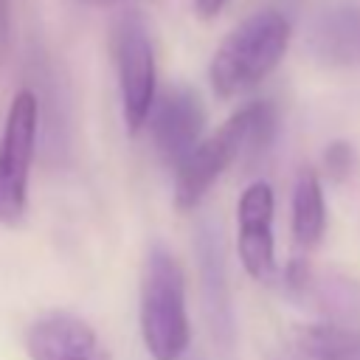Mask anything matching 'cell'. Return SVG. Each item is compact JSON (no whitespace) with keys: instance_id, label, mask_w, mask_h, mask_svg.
Returning a JSON list of instances; mask_svg holds the SVG:
<instances>
[{"instance_id":"obj_1","label":"cell","mask_w":360,"mask_h":360,"mask_svg":"<svg viewBox=\"0 0 360 360\" xmlns=\"http://www.w3.org/2000/svg\"><path fill=\"white\" fill-rule=\"evenodd\" d=\"M276 129V112L267 101H253L236 110L217 132L202 138L174 172V208L194 211L222 172L245 152H259Z\"/></svg>"},{"instance_id":"obj_4","label":"cell","mask_w":360,"mask_h":360,"mask_svg":"<svg viewBox=\"0 0 360 360\" xmlns=\"http://www.w3.org/2000/svg\"><path fill=\"white\" fill-rule=\"evenodd\" d=\"M112 59L118 70L121 112L129 135L141 132L158 98V68L152 37L138 14H124L112 28Z\"/></svg>"},{"instance_id":"obj_10","label":"cell","mask_w":360,"mask_h":360,"mask_svg":"<svg viewBox=\"0 0 360 360\" xmlns=\"http://www.w3.org/2000/svg\"><path fill=\"white\" fill-rule=\"evenodd\" d=\"M290 228L292 239L301 250H312L326 231V202L321 177L315 169H301L292 183V200H290Z\"/></svg>"},{"instance_id":"obj_3","label":"cell","mask_w":360,"mask_h":360,"mask_svg":"<svg viewBox=\"0 0 360 360\" xmlns=\"http://www.w3.org/2000/svg\"><path fill=\"white\" fill-rule=\"evenodd\" d=\"M138 321L152 360H180L191 343L183 270L163 242H152L141 264Z\"/></svg>"},{"instance_id":"obj_5","label":"cell","mask_w":360,"mask_h":360,"mask_svg":"<svg viewBox=\"0 0 360 360\" xmlns=\"http://www.w3.org/2000/svg\"><path fill=\"white\" fill-rule=\"evenodd\" d=\"M37 96L17 90L0 135V225H20L28 208V177L37 143Z\"/></svg>"},{"instance_id":"obj_12","label":"cell","mask_w":360,"mask_h":360,"mask_svg":"<svg viewBox=\"0 0 360 360\" xmlns=\"http://www.w3.org/2000/svg\"><path fill=\"white\" fill-rule=\"evenodd\" d=\"M323 166H326V174L332 180L349 177L352 169H354V149H352V143H346V141L329 143L326 152H323Z\"/></svg>"},{"instance_id":"obj_15","label":"cell","mask_w":360,"mask_h":360,"mask_svg":"<svg viewBox=\"0 0 360 360\" xmlns=\"http://www.w3.org/2000/svg\"><path fill=\"white\" fill-rule=\"evenodd\" d=\"M82 3H87V6H115L121 0H82Z\"/></svg>"},{"instance_id":"obj_7","label":"cell","mask_w":360,"mask_h":360,"mask_svg":"<svg viewBox=\"0 0 360 360\" xmlns=\"http://www.w3.org/2000/svg\"><path fill=\"white\" fill-rule=\"evenodd\" d=\"M276 197L270 183L253 180L236 202V253L253 281L276 278V239H273Z\"/></svg>"},{"instance_id":"obj_8","label":"cell","mask_w":360,"mask_h":360,"mask_svg":"<svg viewBox=\"0 0 360 360\" xmlns=\"http://www.w3.org/2000/svg\"><path fill=\"white\" fill-rule=\"evenodd\" d=\"M25 352L31 360H112L101 335L68 309L37 315L25 332Z\"/></svg>"},{"instance_id":"obj_2","label":"cell","mask_w":360,"mask_h":360,"mask_svg":"<svg viewBox=\"0 0 360 360\" xmlns=\"http://www.w3.org/2000/svg\"><path fill=\"white\" fill-rule=\"evenodd\" d=\"M290 20L276 8H262L245 17L217 45L208 82L217 98H236L264 82L290 48Z\"/></svg>"},{"instance_id":"obj_13","label":"cell","mask_w":360,"mask_h":360,"mask_svg":"<svg viewBox=\"0 0 360 360\" xmlns=\"http://www.w3.org/2000/svg\"><path fill=\"white\" fill-rule=\"evenodd\" d=\"M225 3H228V0H194V11H197L202 20H211V17H217V14L225 8Z\"/></svg>"},{"instance_id":"obj_9","label":"cell","mask_w":360,"mask_h":360,"mask_svg":"<svg viewBox=\"0 0 360 360\" xmlns=\"http://www.w3.org/2000/svg\"><path fill=\"white\" fill-rule=\"evenodd\" d=\"M309 48L329 65H360V6L323 11L312 25Z\"/></svg>"},{"instance_id":"obj_11","label":"cell","mask_w":360,"mask_h":360,"mask_svg":"<svg viewBox=\"0 0 360 360\" xmlns=\"http://www.w3.org/2000/svg\"><path fill=\"white\" fill-rule=\"evenodd\" d=\"M309 360H360V329L343 323H307L295 332Z\"/></svg>"},{"instance_id":"obj_14","label":"cell","mask_w":360,"mask_h":360,"mask_svg":"<svg viewBox=\"0 0 360 360\" xmlns=\"http://www.w3.org/2000/svg\"><path fill=\"white\" fill-rule=\"evenodd\" d=\"M8 45V0H0V53Z\"/></svg>"},{"instance_id":"obj_6","label":"cell","mask_w":360,"mask_h":360,"mask_svg":"<svg viewBox=\"0 0 360 360\" xmlns=\"http://www.w3.org/2000/svg\"><path fill=\"white\" fill-rule=\"evenodd\" d=\"M143 129H149L155 155L166 166L177 169L188 158V152L202 141L205 107L191 87L174 84L155 98V107Z\"/></svg>"}]
</instances>
